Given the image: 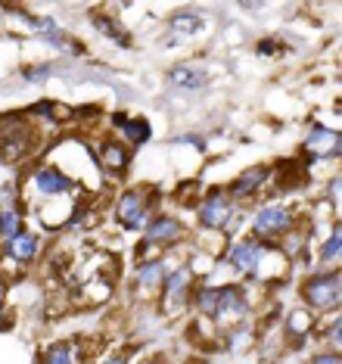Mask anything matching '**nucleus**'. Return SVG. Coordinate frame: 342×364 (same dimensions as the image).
I'll return each instance as SVG.
<instances>
[{"label": "nucleus", "mask_w": 342, "mask_h": 364, "mask_svg": "<svg viewBox=\"0 0 342 364\" xmlns=\"http://www.w3.org/2000/svg\"><path fill=\"white\" fill-rule=\"evenodd\" d=\"M193 305L199 314L218 321V324H230V321H243L249 311V293L237 284H224V287H203L196 289Z\"/></svg>", "instance_id": "1"}, {"label": "nucleus", "mask_w": 342, "mask_h": 364, "mask_svg": "<svg viewBox=\"0 0 342 364\" xmlns=\"http://www.w3.org/2000/svg\"><path fill=\"white\" fill-rule=\"evenodd\" d=\"M299 293H302V302L314 314H327V311L342 309V271H321V274H311Z\"/></svg>", "instance_id": "2"}, {"label": "nucleus", "mask_w": 342, "mask_h": 364, "mask_svg": "<svg viewBox=\"0 0 342 364\" xmlns=\"http://www.w3.org/2000/svg\"><path fill=\"white\" fill-rule=\"evenodd\" d=\"M115 218L124 230H146L153 221V200H146V190H124L115 203Z\"/></svg>", "instance_id": "3"}, {"label": "nucleus", "mask_w": 342, "mask_h": 364, "mask_svg": "<svg viewBox=\"0 0 342 364\" xmlns=\"http://www.w3.org/2000/svg\"><path fill=\"white\" fill-rule=\"evenodd\" d=\"M296 225V215L280 203H271V205H262L252 218V234L255 240L268 243V240H280L283 234H289Z\"/></svg>", "instance_id": "4"}, {"label": "nucleus", "mask_w": 342, "mask_h": 364, "mask_svg": "<svg viewBox=\"0 0 342 364\" xmlns=\"http://www.w3.org/2000/svg\"><path fill=\"white\" fill-rule=\"evenodd\" d=\"M199 228L205 230H230V221H237V212H233V200L224 190H212L196 209Z\"/></svg>", "instance_id": "5"}, {"label": "nucleus", "mask_w": 342, "mask_h": 364, "mask_svg": "<svg viewBox=\"0 0 342 364\" xmlns=\"http://www.w3.org/2000/svg\"><path fill=\"white\" fill-rule=\"evenodd\" d=\"M264 255H268V243H262V240H255V237H246L230 246L228 262L233 264V271H240V274H246V277H255L258 271H262Z\"/></svg>", "instance_id": "6"}, {"label": "nucleus", "mask_w": 342, "mask_h": 364, "mask_svg": "<svg viewBox=\"0 0 342 364\" xmlns=\"http://www.w3.org/2000/svg\"><path fill=\"white\" fill-rule=\"evenodd\" d=\"M28 28L38 31V35L44 38L50 47H56V50H63V53H85V47H81L75 38L65 35V31L56 26L50 16H47V19H44V16H28Z\"/></svg>", "instance_id": "7"}, {"label": "nucleus", "mask_w": 342, "mask_h": 364, "mask_svg": "<svg viewBox=\"0 0 342 364\" xmlns=\"http://www.w3.org/2000/svg\"><path fill=\"white\" fill-rule=\"evenodd\" d=\"M183 237V225L171 215H156L144 230V246H171Z\"/></svg>", "instance_id": "8"}, {"label": "nucleus", "mask_w": 342, "mask_h": 364, "mask_svg": "<svg viewBox=\"0 0 342 364\" xmlns=\"http://www.w3.org/2000/svg\"><path fill=\"white\" fill-rule=\"evenodd\" d=\"M305 153L311 159H336V156H342V134L330 128H314L305 137Z\"/></svg>", "instance_id": "9"}, {"label": "nucleus", "mask_w": 342, "mask_h": 364, "mask_svg": "<svg viewBox=\"0 0 342 364\" xmlns=\"http://www.w3.org/2000/svg\"><path fill=\"white\" fill-rule=\"evenodd\" d=\"M190 268L187 264H181V268H174L165 274V311H174V309H181L183 302H187V296H190Z\"/></svg>", "instance_id": "10"}, {"label": "nucleus", "mask_w": 342, "mask_h": 364, "mask_svg": "<svg viewBox=\"0 0 342 364\" xmlns=\"http://www.w3.org/2000/svg\"><path fill=\"white\" fill-rule=\"evenodd\" d=\"M169 85L174 90H181V94H196V90H203L208 85V72L193 63H181L169 72Z\"/></svg>", "instance_id": "11"}, {"label": "nucleus", "mask_w": 342, "mask_h": 364, "mask_svg": "<svg viewBox=\"0 0 342 364\" xmlns=\"http://www.w3.org/2000/svg\"><path fill=\"white\" fill-rule=\"evenodd\" d=\"M31 184H35V190L41 196H63V193H69V190H75V181L69 175H63L60 168H53V165L38 168L35 178H31Z\"/></svg>", "instance_id": "12"}, {"label": "nucleus", "mask_w": 342, "mask_h": 364, "mask_svg": "<svg viewBox=\"0 0 342 364\" xmlns=\"http://www.w3.org/2000/svg\"><path fill=\"white\" fill-rule=\"evenodd\" d=\"M268 178H271V168H268V165H255V168L243 171L240 178H233L230 184H228V190H224V193H228L230 200H246V196H252L255 190L262 187Z\"/></svg>", "instance_id": "13"}, {"label": "nucleus", "mask_w": 342, "mask_h": 364, "mask_svg": "<svg viewBox=\"0 0 342 364\" xmlns=\"http://www.w3.org/2000/svg\"><path fill=\"white\" fill-rule=\"evenodd\" d=\"M4 252L10 255L13 262H19V264H28L35 255L41 252V240L31 234V230H22V234H16L10 243H4Z\"/></svg>", "instance_id": "14"}, {"label": "nucleus", "mask_w": 342, "mask_h": 364, "mask_svg": "<svg viewBox=\"0 0 342 364\" xmlns=\"http://www.w3.org/2000/svg\"><path fill=\"white\" fill-rule=\"evenodd\" d=\"M165 262L162 259H149L137 268V293H153V289H159L165 284Z\"/></svg>", "instance_id": "15"}, {"label": "nucleus", "mask_w": 342, "mask_h": 364, "mask_svg": "<svg viewBox=\"0 0 342 364\" xmlns=\"http://www.w3.org/2000/svg\"><path fill=\"white\" fill-rule=\"evenodd\" d=\"M16 234H22V215L13 205L10 190H4V205H0V240H4V243H10Z\"/></svg>", "instance_id": "16"}, {"label": "nucleus", "mask_w": 342, "mask_h": 364, "mask_svg": "<svg viewBox=\"0 0 342 364\" xmlns=\"http://www.w3.org/2000/svg\"><path fill=\"white\" fill-rule=\"evenodd\" d=\"M25 131H28V125H6L4 137H0V156H4L6 162L19 159V156L25 153V144H28Z\"/></svg>", "instance_id": "17"}, {"label": "nucleus", "mask_w": 342, "mask_h": 364, "mask_svg": "<svg viewBox=\"0 0 342 364\" xmlns=\"http://www.w3.org/2000/svg\"><path fill=\"white\" fill-rule=\"evenodd\" d=\"M100 165H103L106 171H112V175L124 171V168H128V146L119 144V140L103 144V150H100Z\"/></svg>", "instance_id": "18"}, {"label": "nucleus", "mask_w": 342, "mask_h": 364, "mask_svg": "<svg viewBox=\"0 0 342 364\" xmlns=\"http://www.w3.org/2000/svg\"><path fill=\"white\" fill-rule=\"evenodd\" d=\"M115 128H122V134L128 137L131 146H140L149 140V125L146 119H124V115H115Z\"/></svg>", "instance_id": "19"}, {"label": "nucleus", "mask_w": 342, "mask_h": 364, "mask_svg": "<svg viewBox=\"0 0 342 364\" xmlns=\"http://www.w3.org/2000/svg\"><path fill=\"white\" fill-rule=\"evenodd\" d=\"M169 28H171V35L190 38V35H196V31L203 28V19H199L196 13H174L169 19Z\"/></svg>", "instance_id": "20"}, {"label": "nucleus", "mask_w": 342, "mask_h": 364, "mask_svg": "<svg viewBox=\"0 0 342 364\" xmlns=\"http://www.w3.org/2000/svg\"><path fill=\"white\" fill-rule=\"evenodd\" d=\"M318 259H321L324 264L342 259V221H336V225H333L330 237L324 240V246H321V252H318Z\"/></svg>", "instance_id": "21"}, {"label": "nucleus", "mask_w": 342, "mask_h": 364, "mask_svg": "<svg viewBox=\"0 0 342 364\" xmlns=\"http://www.w3.org/2000/svg\"><path fill=\"white\" fill-rule=\"evenodd\" d=\"M25 85H41V81H47L50 75H53V65L50 63H35V65H25V69L19 72Z\"/></svg>", "instance_id": "22"}, {"label": "nucleus", "mask_w": 342, "mask_h": 364, "mask_svg": "<svg viewBox=\"0 0 342 364\" xmlns=\"http://www.w3.org/2000/svg\"><path fill=\"white\" fill-rule=\"evenodd\" d=\"M41 364H72V346L69 343H56L53 349H47Z\"/></svg>", "instance_id": "23"}, {"label": "nucleus", "mask_w": 342, "mask_h": 364, "mask_svg": "<svg viewBox=\"0 0 342 364\" xmlns=\"http://www.w3.org/2000/svg\"><path fill=\"white\" fill-rule=\"evenodd\" d=\"M94 28H100L103 35H109L112 41H119V44H124V47L131 44L128 35H124V28H115V26H112V19H103V16H100V19H94Z\"/></svg>", "instance_id": "24"}, {"label": "nucleus", "mask_w": 342, "mask_h": 364, "mask_svg": "<svg viewBox=\"0 0 342 364\" xmlns=\"http://www.w3.org/2000/svg\"><path fill=\"white\" fill-rule=\"evenodd\" d=\"M327 339H330V346H336V349H342V311L336 314V321L327 327Z\"/></svg>", "instance_id": "25"}, {"label": "nucleus", "mask_w": 342, "mask_h": 364, "mask_svg": "<svg viewBox=\"0 0 342 364\" xmlns=\"http://www.w3.org/2000/svg\"><path fill=\"white\" fill-rule=\"evenodd\" d=\"M308 327H311V321H308V314H302V311H299V314H296V311L289 314V330H293V333L302 336Z\"/></svg>", "instance_id": "26"}, {"label": "nucleus", "mask_w": 342, "mask_h": 364, "mask_svg": "<svg viewBox=\"0 0 342 364\" xmlns=\"http://www.w3.org/2000/svg\"><path fill=\"white\" fill-rule=\"evenodd\" d=\"M308 364H342V352H318Z\"/></svg>", "instance_id": "27"}, {"label": "nucleus", "mask_w": 342, "mask_h": 364, "mask_svg": "<svg viewBox=\"0 0 342 364\" xmlns=\"http://www.w3.org/2000/svg\"><path fill=\"white\" fill-rule=\"evenodd\" d=\"M103 364H128V352H119V355H112L109 361H103Z\"/></svg>", "instance_id": "28"}, {"label": "nucleus", "mask_w": 342, "mask_h": 364, "mask_svg": "<svg viewBox=\"0 0 342 364\" xmlns=\"http://www.w3.org/2000/svg\"><path fill=\"white\" fill-rule=\"evenodd\" d=\"M144 364H162V358H149V361H144Z\"/></svg>", "instance_id": "29"}]
</instances>
